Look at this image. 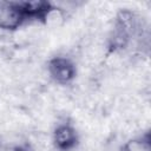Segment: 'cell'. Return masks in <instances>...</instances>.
<instances>
[{
	"instance_id": "cell-1",
	"label": "cell",
	"mask_w": 151,
	"mask_h": 151,
	"mask_svg": "<svg viewBox=\"0 0 151 151\" xmlns=\"http://www.w3.org/2000/svg\"><path fill=\"white\" fill-rule=\"evenodd\" d=\"M18 2H0V27L5 29L17 28L24 18Z\"/></svg>"
},
{
	"instance_id": "cell-2",
	"label": "cell",
	"mask_w": 151,
	"mask_h": 151,
	"mask_svg": "<svg viewBox=\"0 0 151 151\" xmlns=\"http://www.w3.org/2000/svg\"><path fill=\"white\" fill-rule=\"evenodd\" d=\"M50 74L60 83H66L72 79L74 68L66 58H55L50 64Z\"/></svg>"
},
{
	"instance_id": "cell-4",
	"label": "cell",
	"mask_w": 151,
	"mask_h": 151,
	"mask_svg": "<svg viewBox=\"0 0 151 151\" xmlns=\"http://www.w3.org/2000/svg\"><path fill=\"white\" fill-rule=\"evenodd\" d=\"M124 151H151V145L149 139L137 138L127 142L124 147Z\"/></svg>"
},
{
	"instance_id": "cell-3",
	"label": "cell",
	"mask_w": 151,
	"mask_h": 151,
	"mask_svg": "<svg viewBox=\"0 0 151 151\" xmlns=\"http://www.w3.org/2000/svg\"><path fill=\"white\" fill-rule=\"evenodd\" d=\"M77 134L74 130L67 125H61L55 130L54 133V142L58 149L67 150L76 144Z\"/></svg>"
}]
</instances>
